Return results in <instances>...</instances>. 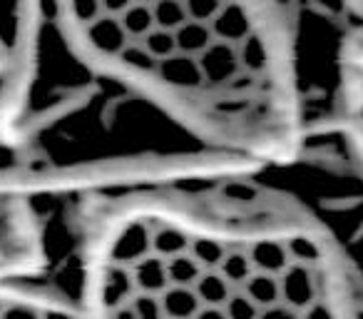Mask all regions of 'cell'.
<instances>
[{
  "label": "cell",
  "mask_w": 363,
  "mask_h": 319,
  "mask_svg": "<svg viewBox=\"0 0 363 319\" xmlns=\"http://www.w3.org/2000/svg\"><path fill=\"white\" fill-rule=\"evenodd\" d=\"M313 23L308 0H23L11 127L28 188L289 160L326 110Z\"/></svg>",
  "instance_id": "6da1fadb"
},
{
  "label": "cell",
  "mask_w": 363,
  "mask_h": 319,
  "mask_svg": "<svg viewBox=\"0 0 363 319\" xmlns=\"http://www.w3.org/2000/svg\"><path fill=\"white\" fill-rule=\"evenodd\" d=\"M23 0H0V193H33L28 188L21 150L13 137L18 60H21Z\"/></svg>",
  "instance_id": "277c9868"
},
{
  "label": "cell",
  "mask_w": 363,
  "mask_h": 319,
  "mask_svg": "<svg viewBox=\"0 0 363 319\" xmlns=\"http://www.w3.org/2000/svg\"><path fill=\"white\" fill-rule=\"evenodd\" d=\"M323 125L333 127L363 165V33L338 38L328 77Z\"/></svg>",
  "instance_id": "8992f818"
},
{
  "label": "cell",
  "mask_w": 363,
  "mask_h": 319,
  "mask_svg": "<svg viewBox=\"0 0 363 319\" xmlns=\"http://www.w3.org/2000/svg\"><path fill=\"white\" fill-rule=\"evenodd\" d=\"M0 319H95L65 274L52 264L40 272L0 277Z\"/></svg>",
  "instance_id": "5b68a950"
},
{
  "label": "cell",
  "mask_w": 363,
  "mask_h": 319,
  "mask_svg": "<svg viewBox=\"0 0 363 319\" xmlns=\"http://www.w3.org/2000/svg\"><path fill=\"white\" fill-rule=\"evenodd\" d=\"M316 16L336 40L348 33H363V0H311Z\"/></svg>",
  "instance_id": "52a82bcc"
},
{
  "label": "cell",
  "mask_w": 363,
  "mask_h": 319,
  "mask_svg": "<svg viewBox=\"0 0 363 319\" xmlns=\"http://www.w3.org/2000/svg\"><path fill=\"white\" fill-rule=\"evenodd\" d=\"M60 222L62 195L0 193V277L52 267Z\"/></svg>",
  "instance_id": "3957f363"
},
{
  "label": "cell",
  "mask_w": 363,
  "mask_h": 319,
  "mask_svg": "<svg viewBox=\"0 0 363 319\" xmlns=\"http://www.w3.org/2000/svg\"><path fill=\"white\" fill-rule=\"evenodd\" d=\"M55 267L95 319H363V165L289 160L62 195Z\"/></svg>",
  "instance_id": "7a4b0ae2"
}]
</instances>
